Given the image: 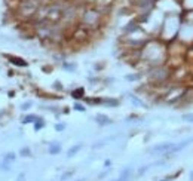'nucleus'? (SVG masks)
<instances>
[{
  "mask_svg": "<svg viewBox=\"0 0 193 181\" xmlns=\"http://www.w3.org/2000/svg\"><path fill=\"white\" fill-rule=\"evenodd\" d=\"M174 148V144L171 142H163V144H159V145H154L152 148L153 153H171Z\"/></svg>",
  "mask_w": 193,
  "mask_h": 181,
  "instance_id": "nucleus-1",
  "label": "nucleus"
},
{
  "mask_svg": "<svg viewBox=\"0 0 193 181\" xmlns=\"http://www.w3.org/2000/svg\"><path fill=\"white\" fill-rule=\"evenodd\" d=\"M10 62L15 64V65H19V67H27V62H25V61H21V58L10 56Z\"/></svg>",
  "mask_w": 193,
  "mask_h": 181,
  "instance_id": "nucleus-2",
  "label": "nucleus"
},
{
  "mask_svg": "<svg viewBox=\"0 0 193 181\" xmlns=\"http://www.w3.org/2000/svg\"><path fill=\"white\" fill-rule=\"evenodd\" d=\"M61 151V145L58 144V142H55V144H52L51 147H49V153L51 154H58Z\"/></svg>",
  "mask_w": 193,
  "mask_h": 181,
  "instance_id": "nucleus-3",
  "label": "nucleus"
},
{
  "mask_svg": "<svg viewBox=\"0 0 193 181\" xmlns=\"http://www.w3.org/2000/svg\"><path fill=\"white\" fill-rule=\"evenodd\" d=\"M82 148V144H77V145H75V147H72L70 150H69V156H73L75 153H77L79 150Z\"/></svg>",
  "mask_w": 193,
  "mask_h": 181,
  "instance_id": "nucleus-4",
  "label": "nucleus"
},
{
  "mask_svg": "<svg viewBox=\"0 0 193 181\" xmlns=\"http://www.w3.org/2000/svg\"><path fill=\"white\" fill-rule=\"evenodd\" d=\"M39 120V117L37 116H27V117H24V123H28V122H37Z\"/></svg>",
  "mask_w": 193,
  "mask_h": 181,
  "instance_id": "nucleus-5",
  "label": "nucleus"
},
{
  "mask_svg": "<svg viewBox=\"0 0 193 181\" xmlns=\"http://www.w3.org/2000/svg\"><path fill=\"white\" fill-rule=\"evenodd\" d=\"M183 119H184L186 122H192L193 123V113H187V114H184V116H183Z\"/></svg>",
  "mask_w": 193,
  "mask_h": 181,
  "instance_id": "nucleus-6",
  "label": "nucleus"
},
{
  "mask_svg": "<svg viewBox=\"0 0 193 181\" xmlns=\"http://www.w3.org/2000/svg\"><path fill=\"white\" fill-rule=\"evenodd\" d=\"M98 123H110V120H107V117L106 116H98Z\"/></svg>",
  "mask_w": 193,
  "mask_h": 181,
  "instance_id": "nucleus-7",
  "label": "nucleus"
},
{
  "mask_svg": "<svg viewBox=\"0 0 193 181\" xmlns=\"http://www.w3.org/2000/svg\"><path fill=\"white\" fill-rule=\"evenodd\" d=\"M82 95H83V89H77L73 92V96H75V98H80Z\"/></svg>",
  "mask_w": 193,
  "mask_h": 181,
  "instance_id": "nucleus-8",
  "label": "nucleus"
},
{
  "mask_svg": "<svg viewBox=\"0 0 193 181\" xmlns=\"http://www.w3.org/2000/svg\"><path fill=\"white\" fill-rule=\"evenodd\" d=\"M13 159H15V154H13V153H9V154L4 157V160H13Z\"/></svg>",
  "mask_w": 193,
  "mask_h": 181,
  "instance_id": "nucleus-9",
  "label": "nucleus"
},
{
  "mask_svg": "<svg viewBox=\"0 0 193 181\" xmlns=\"http://www.w3.org/2000/svg\"><path fill=\"white\" fill-rule=\"evenodd\" d=\"M55 128H57V131H63V129L66 128V125H63V123H60V125H57Z\"/></svg>",
  "mask_w": 193,
  "mask_h": 181,
  "instance_id": "nucleus-10",
  "label": "nucleus"
},
{
  "mask_svg": "<svg viewBox=\"0 0 193 181\" xmlns=\"http://www.w3.org/2000/svg\"><path fill=\"white\" fill-rule=\"evenodd\" d=\"M21 153H22V156H28V153H30V150H28V148H24V150H22Z\"/></svg>",
  "mask_w": 193,
  "mask_h": 181,
  "instance_id": "nucleus-11",
  "label": "nucleus"
},
{
  "mask_svg": "<svg viewBox=\"0 0 193 181\" xmlns=\"http://www.w3.org/2000/svg\"><path fill=\"white\" fill-rule=\"evenodd\" d=\"M75 108H76V110H82V111L85 110V107H82L80 104H76V105H75Z\"/></svg>",
  "mask_w": 193,
  "mask_h": 181,
  "instance_id": "nucleus-12",
  "label": "nucleus"
},
{
  "mask_svg": "<svg viewBox=\"0 0 193 181\" xmlns=\"http://www.w3.org/2000/svg\"><path fill=\"white\" fill-rule=\"evenodd\" d=\"M30 105H31V104H28V102H27V104H24V105H22V110H27Z\"/></svg>",
  "mask_w": 193,
  "mask_h": 181,
  "instance_id": "nucleus-13",
  "label": "nucleus"
},
{
  "mask_svg": "<svg viewBox=\"0 0 193 181\" xmlns=\"http://www.w3.org/2000/svg\"><path fill=\"white\" fill-rule=\"evenodd\" d=\"M40 126H43V122H37V123H36V129H39Z\"/></svg>",
  "mask_w": 193,
  "mask_h": 181,
  "instance_id": "nucleus-14",
  "label": "nucleus"
},
{
  "mask_svg": "<svg viewBox=\"0 0 193 181\" xmlns=\"http://www.w3.org/2000/svg\"><path fill=\"white\" fill-rule=\"evenodd\" d=\"M192 180H193V174H192Z\"/></svg>",
  "mask_w": 193,
  "mask_h": 181,
  "instance_id": "nucleus-15",
  "label": "nucleus"
}]
</instances>
